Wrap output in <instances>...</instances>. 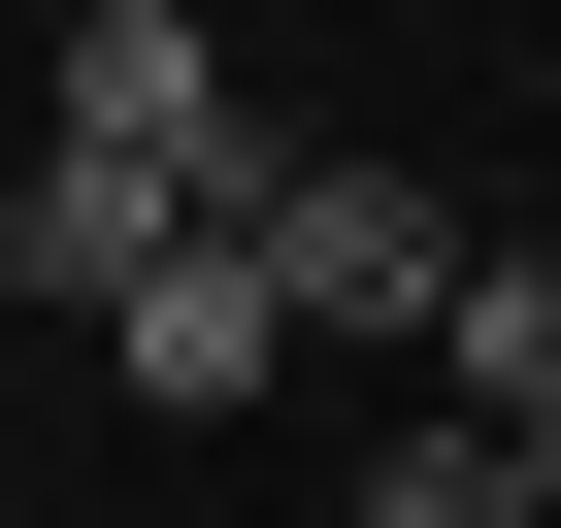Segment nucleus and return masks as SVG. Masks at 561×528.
<instances>
[{
    "mask_svg": "<svg viewBox=\"0 0 561 528\" xmlns=\"http://www.w3.org/2000/svg\"><path fill=\"white\" fill-rule=\"evenodd\" d=\"M67 165H133V198H264L298 133H264L231 67H198V0H67V100H34Z\"/></svg>",
    "mask_w": 561,
    "mask_h": 528,
    "instance_id": "obj_1",
    "label": "nucleus"
},
{
    "mask_svg": "<svg viewBox=\"0 0 561 528\" xmlns=\"http://www.w3.org/2000/svg\"><path fill=\"white\" fill-rule=\"evenodd\" d=\"M264 264H298V331H430L462 298V198L430 165H264Z\"/></svg>",
    "mask_w": 561,
    "mask_h": 528,
    "instance_id": "obj_3",
    "label": "nucleus"
},
{
    "mask_svg": "<svg viewBox=\"0 0 561 528\" xmlns=\"http://www.w3.org/2000/svg\"><path fill=\"white\" fill-rule=\"evenodd\" d=\"M331 528H561V462H528V429H397Z\"/></svg>",
    "mask_w": 561,
    "mask_h": 528,
    "instance_id": "obj_6",
    "label": "nucleus"
},
{
    "mask_svg": "<svg viewBox=\"0 0 561 528\" xmlns=\"http://www.w3.org/2000/svg\"><path fill=\"white\" fill-rule=\"evenodd\" d=\"M430 364H462V429H561V264H528V231H462V298H430Z\"/></svg>",
    "mask_w": 561,
    "mask_h": 528,
    "instance_id": "obj_5",
    "label": "nucleus"
},
{
    "mask_svg": "<svg viewBox=\"0 0 561 528\" xmlns=\"http://www.w3.org/2000/svg\"><path fill=\"white\" fill-rule=\"evenodd\" d=\"M528 462H561V429H528Z\"/></svg>",
    "mask_w": 561,
    "mask_h": 528,
    "instance_id": "obj_7",
    "label": "nucleus"
},
{
    "mask_svg": "<svg viewBox=\"0 0 561 528\" xmlns=\"http://www.w3.org/2000/svg\"><path fill=\"white\" fill-rule=\"evenodd\" d=\"M165 231H198V198H133V165H67V133H34V198H0V298H67V331H100Z\"/></svg>",
    "mask_w": 561,
    "mask_h": 528,
    "instance_id": "obj_4",
    "label": "nucleus"
},
{
    "mask_svg": "<svg viewBox=\"0 0 561 528\" xmlns=\"http://www.w3.org/2000/svg\"><path fill=\"white\" fill-rule=\"evenodd\" d=\"M100 364H133V397H165V429H231V397H264V364H298V264H264V198H198V231H165V264H133V298H100Z\"/></svg>",
    "mask_w": 561,
    "mask_h": 528,
    "instance_id": "obj_2",
    "label": "nucleus"
}]
</instances>
